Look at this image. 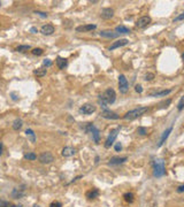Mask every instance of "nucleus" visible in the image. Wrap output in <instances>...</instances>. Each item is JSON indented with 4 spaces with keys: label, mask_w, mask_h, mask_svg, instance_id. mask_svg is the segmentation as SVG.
Here are the masks:
<instances>
[{
    "label": "nucleus",
    "mask_w": 184,
    "mask_h": 207,
    "mask_svg": "<svg viewBox=\"0 0 184 207\" xmlns=\"http://www.w3.org/2000/svg\"><path fill=\"white\" fill-rule=\"evenodd\" d=\"M115 99H116V92L114 91V89H110L105 90L101 96L99 97V104L101 105V107H104L106 109V105H112V104L115 103Z\"/></svg>",
    "instance_id": "f257e3e1"
},
{
    "label": "nucleus",
    "mask_w": 184,
    "mask_h": 207,
    "mask_svg": "<svg viewBox=\"0 0 184 207\" xmlns=\"http://www.w3.org/2000/svg\"><path fill=\"white\" fill-rule=\"evenodd\" d=\"M147 111H148L147 106H138L137 108H133L131 111L127 112L124 114V116H123V120H125V121H133L135 118H139L140 115H143Z\"/></svg>",
    "instance_id": "f03ea898"
},
{
    "label": "nucleus",
    "mask_w": 184,
    "mask_h": 207,
    "mask_svg": "<svg viewBox=\"0 0 184 207\" xmlns=\"http://www.w3.org/2000/svg\"><path fill=\"white\" fill-rule=\"evenodd\" d=\"M166 174V167H165V161L162 159L154 160L153 161V175L155 177H162Z\"/></svg>",
    "instance_id": "7ed1b4c3"
},
{
    "label": "nucleus",
    "mask_w": 184,
    "mask_h": 207,
    "mask_svg": "<svg viewBox=\"0 0 184 207\" xmlns=\"http://www.w3.org/2000/svg\"><path fill=\"white\" fill-rule=\"evenodd\" d=\"M85 131L92 135V138H93L95 143H97V144L99 143V141H100V133H99L98 128L93 123H88L85 126Z\"/></svg>",
    "instance_id": "20e7f679"
},
{
    "label": "nucleus",
    "mask_w": 184,
    "mask_h": 207,
    "mask_svg": "<svg viewBox=\"0 0 184 207\" xmlns=\"http://www.w3.org/2000/svg\"><path fill=\"white\" fill-rule=\"evenodd\" d=\"M118 131H120V128H116V129L110 130V135H108L107 139L105 141V147L110 148V146L114 144V141H115V139H116V137H118Z\"/></svg>",
    "instance_id": "39448f33"
},
{
    "label": "nucleus",
    "mask_w": 184,
    "mask_h": 207,
    "mask_svg": "<svg viewBox=\"0 0 184 207\" xmlns=\"http://www.w3.org/2000/svg\"><path fill=\"white\" fill-rule=\"evenodd\" d=\"M118 89H120V92L121 93H127L128 90H129V83H128V80L124 75H120L118 76Z\"/></svg>",
    "instance_id": "423d86ee"
},
{
    "label": "nucleus",
    "mask_w": 184,
    "mask_h": 207,
    "mask_svg": "<svg viewBox=\"0 0 184 207\" xmlns=\"http://www.w3.org/2000/svg\"><path fill=\"white\" fill-rule=\"evenodd\" d=\"M38 159H39V162L44 163V165H48V163H52L54 161V156L51 152H43L38 156Z\"/></svg>",
    "instance_id": "0eeeda50"
},
{
    "label": "nucleus",
    "mask_w": 184,
    "mask_h": 207,
    "mask_svg": "<svg viewBox=\"0 0 184 207\" xmlns=\"http://www.w3.org/2000/svg\"><path fill=\"white\" fill-rule=\"evenodd\" d=\"M151 17L150 16H142L139 17L138 20H137V22H136V27L138 28V29H144L145 27H147L150 23H151Z\"/></svg>",
    "instance_id": "6e6552de"
},
{
    "label": "nucleus",
    "mask_w": 184,
    "mask_h": 207,
    "mask_svg": "<svg viewBox=\"0 0 184 207\" xmlns=\"http://www.w3.org/2000/svg\"><path fill=\"white\" fill-rule=\"evenodd\" d=\"M129 44V40L127 38H121V39H118L116 42H113V44L110 45L108 47L110 51H113L115 48H118V47H122V46H125V45Z\"/></svg>",
    "instance_id": "1a4fd4ad"
},
{
    "label": "nucleus",
    "mask_w": 184,
    "mask_h": 207,
    "mask_svg": "<svg viewBox=\"0 0 184 207\" xmlns=\"http://www.w3.org/2000/svg\"><path fill=\"white\" fill-rule=\"evenodd\" d=\"M96 109H97L96 106H93L92 104H84L81 108H80V112L83 113V114H85V115H90V114L95 113Z\"/></svg>",
    "instance_id": "9d476101"
},
{
    "label": "nucleus",
    "mask_w": 184,
    "mask_h": 207,
    "mask_svg": "<svg viewBox=\"0 0 184 207\" xmlns=\"http://www.w3.org/2000/svg\"><path fill=\"white\" fill-rule=\"evenodd\" d=\"M100 116L104 118H107V120H118L120 118L116 113H114V112L112 111H108V109H104L101 113H100Z\"/></svg>",
    "instance_id": "9b49d317"
},
{
    "label": "nucleus",
    "mask_w": 184,
    "mask_h": 207,
    "mask_svg": "<svg viewBox=\"0 0 184 207\" xmlns=\"http://www.w3.org/2000/svg\"><path fill=\"white\" fill-rule=\"evenodd\" d=\"M127 160H128L127 156H113L108 161V165L110 166H118V165H121V163H124Z\"/></svg>",
    "instance_id": "f8f14e48"
},
{
    "label": "nucleus",
    "mask_w": 184,
    "mask_h": 207,
    "mask_svg": "<svg viewBox=\"0 0 184 207\" xmlns=\"http://www.w3.org/2000/svg\"><path fill=\"white\" fill-rule=\"evenodd\" d=\"M171 131H173V126H170L169 128H167V129L163 131L161 138H160V141H159V144H158V147H160V146H162V145H163V143L167 141V138L169 137V135H170V133H171Z\"/></svg>",
    "instance_id": "ddd939ff"
},
{
    "label": "nucleus",
    "mask_w": 184,
    "mask_h": 207,
    "mask_svg": "<svg viewBox=\"0 0 184 207\" xmlns=\"http://www.w3.org/2000/svg\"><path fill=\"white\" fill-rule=\"evenodd\" d=\"M97 28L96 24H85V25H80L76 28V32H89Z\"/></svg>",
    "instance_id": "4468645a"
},
{
    "label": "nucleus",
    "mask_w": 184,
    "mask_h": 207,
    "mask_svg": "<svg viewBox=\"0 0 184 207\" xmlns=\"http://www.w3.org/2000/svg\"><path fill=\"white\" fill-rule=\"evenodd\" d=\"M100 16L105 19V20H110L112 19L113 16H114V10H113V8H104L103 10H101V13H100Z\"/></svg>",
    "instance_id": "2eb2a0df"
},
{
    "label": "nucleus",
    "mask_w": 184,
    "mask_h": 207,
    "mask_svg": "<svg viewBox=\"0 0 184 207\" xmlns=\"http://www.w3.org/2000/svg\"><path fill=\"white\" fill-rule=\"evenodd\" d=\"M54 27L52 25V24H44L43 27H42V29H40V32L45 35V36H50L52 35L53 32H54Z\"/></svg>",
    "instance_id": "dca6fc26"
},
{
    "label": "nucleus",
    "mask_w": 184,
    "mask_h": 207,
    "mask_svg": "<svg viewBox=\"0 0 184 207\" xmlns=\"http://www.w3.org/2000/svg\"><path fill=\"white\" fill-rule=\"evenodd\" d=\"M75 153H76V150L74 147H70V146H66V147L62 150V152H61L62 156H65V158H70Z\"/></svg>",
    "instance_id": "f3484780"
},
{
    "label": "nucleus",
    "mask_w": 184,
    "mask_h": 207,
    "mask_svg": "<svg viewBox=\"0 0 184 207\" xmlns=\"http://www.w3.org/2000/svg\"><path fill=\"white\" fill-rule=\"evenodd\" d=\"M99 35L104 38H116L118 36V34L116 32H113V31H110V30H104V31H100L99 32Z\"/></svg>",
    "instance_id": "a211bd4d"
},
{
    "label": "nucleus",
    "mask_w": 184,
    "mask_h": 207,
    "mask_svg": "<svg viewBox=\"0 0 184 207\" xmlns=\"http://www.w3.org/2000/svg\"><path fill=\"white\" fill-rule=\"evenodd\" d=\"M57 66L59 69H65L68 66V60L65 58H61V57H58L57 58Z\"/></svg>",
    "instance_id": "6ab92c4d"
},
{
    "label": "nucleus",
    "mask_w": 184,
    "mask_h": 207,
    "mask_svg": "<svg viewBox=\"0 0 184 207\" xmlns=\"http://www.w3.org/2000/svg\"><path fill=\"white\" fill-rule=\"evenodd\" d=\"M98 196H99V190L98 189H91V190H89L88 192L85 193V197L88 199H95Z\"/></svg>",
    "instance_id": "aec40b11"
},
{
    "label": "nucleus",
    "mask_w": 184,
    "mask_h": 207,
    "mask_svg": "<svg viewBox=\"0 0 184 207\" xmlns=\"http://www.w3.org/2000/svg\"><path fill=\"white\" fill-rule=\"evenodd\" d=\"M171 91H173L171 89L162 90V91H156V92H153V93H151L150 96H151V97H166V96H168V95H169Z\"/></svg>",
    "instance_id": "412c9836"
},
{
    "label": "nucleus",
    "mask_w": 184,
    "mask_h": 207,
    "mask_svg": "<svg viewBox=\"0 0 184 207\" xmlns=\"http://www.w3.org/2000/svg\"><path fill=\"white\" fill-rule=\"evenodd\" d=\"M25 135H27V137L29 138V141L31 143H36V133H35V131L32 129H27L25 130Z\"/></svg>",
    "instance_id": "4be33fe9"
},
{
    "label": "nucleus",
    "mask_w": 184,
    "mask_h": 207,
    "mask_svg": "<svg viewBox=\"0 0 184 207\" xmlns=\"http://www.w3.org/2000/svg\"><path fill=\"white\" fill-rule=\"evenodd\" d=\"M115 32L116 34H129L130 32V29L129 28H127L124 25H118L116 28H115Z\"/></svg>",
    "instance_id": "5701e85b"
},
{
    "label": "nucleus",
    "mask_w": 184,
    "mask_h": 207,
    "mask_svg": "<svg viewBox=\"0 0 184 207\" xmlns=\"http://www.w3.org/2000/svg\"><path fill=\"white\" fill-rule=\"evenodd\" d=\"M23 126V121L21 120V118H15L14 120V122H13V129L14 130H20L21 128H22Z\"/></svg>",
    "instance_id": "b1692460"
},
{
    "label": "nucleus",
    "mask_w": 184,
    "mask_h": 207,
    "mask_svg": "<svg viewBox=\"0 0 184 207\" xmlns=\"http://www.w3.org/2000/svg\"><path fill=\"white\" fill-rule=\"evenodd\" d=\"M46 73H47V69L46 68H38V69L34 70V74L36 75V76H38V77H43V76L46 75Z\"/></svg>",
    "instance_id": "393cba45"
},
{
    "label": "nucleus",
    "mask_w": 184,
    "mask_h": 207,
    "mask_svg": "<svg viewBox=\"0 0 184 207\" xmlns=\"http://www.w3.org/2000/svg\"><path fill=\"white\" fill-rule=\"evenodd\" d=\"M23 196H24V191H20L19 189H14L13 192H12V197L14 199H19V198H21Z\"/></svg>",
    "instance_id": "a878e982"
},
{
    "label": "nucleus",
    "mask_w": 184,
    "mask_h": 207,
    "mask_svg": "<svg viewBox=\"0 0 184 207\" xmlns=\"http://www.w3.org/2000/svg\"><path fill=\"white\" fill-rule=\"evenodd\" d=\"M123 198H124V200L127 201V203H133V198H135V196H133V193L131 192H127L123 194Z\"/></svg>",
    "instance_id": "bb28decb"
},
{
    "label": "nucleus",
    "mask_w": 184,
    "mask_h": 207,
    "mask_svg": "<svg viewBox=\"0 0 184 207\" xmlns=\"http://www.w3.org/2000/svg\"><path fill=\"white\" fill-rule=\"evenodd\" d=\"M30 48H31L30 45H20V46L16 47V51L17 52H25V51H29Z\"/></svg>",
    "instance_id": "cd10ccee"
},
{
    "label": "nucleus",
    "mask_w": 184,
    "mask_h": 207,
    "mask_svg": "<svg viewBox=\"0 0 184 207\" xmlns=\"http://www.w3.org/2000/svg\"><path fill=\"white\" fill-rule=\"evenodd\" d=\"M24 159H27V160H36L37 155L34 152H29V153H25L24 154Z\"/></svg>",
    "instance_id": "c85d7f7f"
},
{
    "label": "nucleus",
    "mask_w": 184,
    "mask_h": 207,
    "mask_svg": "<svg viewBox=\"0 0 184 207\" xmlns=\"http://www.w3.org/2000/svg\"><path fill=\"white\" fill-rule=\"evenodd\" d=\"M137 133H138V135H140V136H145V135H147V129L146 128H144V127H138Z\"/></svg>",
    "instance_id": "c756f323"
},
{
    "label": "nucleus",
    "mask_w": 184,
    "mask_h": 207,
    "mask_svg": "<svg viewBox=\"0 0 184 207\" xmlns=\"http://www.w3.org/2000/svg\"><path fill=\"white\" fill-rule=\"evenodd\" d=\"M183 108H184V96L180 99V101H178V104H177V109H178V111L181 112Z\"/></svg>",
    "instance_id": "7c9ffc66"
},
{
    "label": "nucleus",
    "mask_w": 184,
    "mask_h": 207,
    "mask_svg": "<svg viewBox=\"0 0 184 207\" xmlns=\"http://www.w3.org/2000/svg\"><path fill=\"white\" fill-rule=\"evenodd\" d=\"M31 53H32L34 55H37V57H39V55H42V54L44 53V51H43L42 48H37V47H36V48H34V50L31 51Z\"/></svg>",
    "instance_id": "2f4dec72"
},
{
    "label": "nucleus",
    "mask_w": 184,
    "mask_h": 207,
    "mask_svg": "<svg viewBox=\"0 0 184 207\" xmlns=\"http://www.w3.org/2000/svg\"><path fill=\"white\" fill-rule=\"evenodd\" d=\"M154 77H155V75L153 74V73H147V74L145 75V77H144V80L146 82H150V81H152Z\"/></svg>",
    "instance_id": "473e14b6"
},
{
    "label": "nucleus",
    "mask_w": 184,
    "mask_h": 207,
    "mask_svg": "<svg viewBox=\"0 0 184 207\" xmlns=\"http://www.w3.org/2000/svg\"><path fill=\"white\" fill-rule=\"evenodd\" d=\"M0 207H10V204L7 200L0 199Z\"/></svg>",
    "instance_id": "72a5a7b5"
},
{
    "label": "nucleus",
    "mask_w": 184,
    "mask_h": 207,
    "mask_svg": "<svg viewBox=\"0 0 184 207\" xmlns=\"http://www.w3.org/2000/svg\"><path fill=\"white\" fill-rule=\"evenodd\" d=\"M50 207H62V204L60 201H53V203H51Z\"/></svg>",
    "instance_id": "f704fd0d"
},
{
    "label": "nucleus",
    "mask_w": 184,
    "mask_h": 207,
    "mask_svg": "<svg viewBox=\"0 0 184 207\" xmlns=\"http://www.w3.org/2000/svg\"><path fill=\"white\" fill-rule=\"evenodd\" d=\"M183 19H184V12H183V13H182L181 15H178L177 17H175V19L173 20V22H177V21H182Z\"/></svg>",
    "instance_id": "c9c22d12"
},
{
    "label": "nucleus",
    "mask_w": 184,
    "mask_h": 207,
    "mask_svg": "<svg viewBox=\"0 0 184 207\" xmlns=\"http://www.w3.org/2000/svg\"><path fill=\"white\" fill-rule=\"evenodd\" d=\"M43 63H44V66H46V67H51L52 66V61L50 59H45Z\"/></svg>",
    "instance_id": "e433bc0d"
},
{
    "label": "nucleus",
    "mask_w": 184,
    "mask_h": 207,
    "mask_svg": "<svg viewBox=\"0 0 184 207\" xmlns=\"http://www.w3.org/2000/svg\"><path fill=\"white\" fill-rule=\"evenodd\" d=\"M135 90H136V92H138V93H142V92H143L142 85H136V86H135Z\"/></svg>",
    "instance_id": "4c0bfd02"
},
{
    "label": "nucleus",
    "mask_w": 184,
    "mask_h": 207,
    "mask_svg": "<svg viewBox=\"0 0 184 207\" xmlns=\"http://www.w3.org/2000/svg\"><path fill=\"white\" fill-rule=\"evenodd\" d=\"M122 150V145H121V143H116L115 144V151L118 152V151H121Z\"/></svg>",
    "instance_id": "58836bf2"
},
{
    "label": "nucleus",
    "mask_w": 184,
    "mask_h": 207,
    "mask_svg": "<svg viewBox=\"0 0 184 207\" xmlns=\"http://www.w3.org/2000/svg\"><path fill=\"white\" fill-rule=\"evenodd\" d=\"M35 13L38 15H40L42 17H47V13H45V12H39V10H37V12H35Z\"/></svg>",
    "instance_id": "ea45409f"
},
{
    "label": "nucleus",
    "mask_w": 184,
    "mask_h": 207,
    "mask_svg": "<svg viewBox=\"0 0 184 207\" xmlns=\"http://www.w3.org/2000/svg\"><path fill=\"white\" fill-rule=\"evenodd\" d=\"M177 192H178V193L184 192V185H180V186L177 188Z\"/></svg>",
    "instance_id": "a19ab883"
},
{
    "label": "nucleus",
    "mask_w": 184,
    "mask_h": 207,
    "mask_svg": "<svg viewBox=\"0 0 184 207\" xmlns=\"http://www.w3.org/2000/svg\"><path fill=\"white\" fill-rule=\"evenodd\" d=\"M30 31H31L32 34H37V32H38V30H37V28H35V27H32V28L30 29Z\"/></svg>",
    "instance_id": "79ce46f5"
},
{
    "label": "nucleus",
    "mask_w": 184,
    "mask_h": 207,
    "mask_svg": "<svg viewBox=\"0 0 184 207\" xmlns=\"http://www.w3.org/2000/svg\"><path fill=\"white\" fill-rule=\"evenodd\" d=\"M2 150H4V145H2V143L0 141V155L2 154Z\"/></svg>",
    "instance_id": "37998d69"
},
{
    "label": "nucleus",
    "mask_w": 184,
    "mask_h": 207,
    "mask_svg": "<svg viewBox=\"0 0 184 207\" xmlns=\"http://www.w3.org/2000/svg\"><path fill=\"white\" fill-rule=\"evenodd\" d=\"M12 207H22V206H21V205H13Z\"/></svg>",
    "instance_id": "c03bdc74"
},
{
    "label": "nucleus",
    "mask_w": 184,
    "mask_h": 207,
    "mask_svg": "<svg viewBox=\"0 0 184 207\" xmlns=\"http://www.w3.org/2000/svg\"><path fill=\"white\" fill-rule=\"evenodd\" d=\"M182 59H183V61H184V53L182 54Z\"/></svg>",
    "instance_id": "a18cd8bd"
},
{
    "label": "nucleus",
    "mask_w": 184,
    "mask_h": 207,
    "mask_svg": "<svg viewBox=\"0 0 184 207\" xmlns=\"http://www.w3.org/2000/svg\"><path fill=\"white\" fill-rule=\"evenodd\" d=\"M34 207H39V206H37V205H35V206H34Z\"/></svg>",
    "instance_id": "49530a36"
},
{
    "label": "nucleus",
    "mask_w": 184,
    "mask_h": 207,
    "mask_svg": "<svg viewBox=\"0 0 184 207\" xmlns=\"http://www.w3.org/2000/svg\"><path fill=\"white\" fill-rule=\"evenodd\" d=\"M0 6H1V1H0Z\"/></svg>",
    "instance_id": "de8ad7c7"
}]
</instances>
